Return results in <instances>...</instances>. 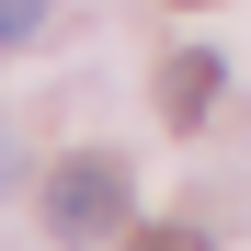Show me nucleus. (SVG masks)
Instances as JSON below:
<instances>
[{"label":"nucleus","mask_w":251,"mask_h":251,"mask_svg":"<svg viewBox=\"0 0 251 251\" xmlns=\"http://www.w3.org/2000/svg\"><path fill=\"white\" fill-rule=\"evenodd\" d=\"M205 103H217V57H172V80H160V114H172V126H205Z\"/></svg>","instance_id":"obj_2"},{"label":"nucleus","mask_w":251,"mask_h":251,"mask_svg":"<svg viewBox=\"0 0 251 251\" xmlns=\"http://www.w3.org/2000/svg\"><path fill=\"white\" fill-rule=\"evenodd\" d=\"M46 228H57V240H114V228H126V172H114V160H57Z\"/></svg>","instance_id":"obj_1"},{"label":"nucleus","mask_w":251,"mask_h":251,"mask_svg":"<svg viewBox=\"0 0 251 251\" xmlns=\"http://www.w3.org/2000/svg\"><path fill=\"white\" fill-rule=\"evenodd\" d=\"M46 12H57V0H0V46H23V34H46Z\"/></svg>","instance_id":"obj_3"},{"label":"nucleus","mask_w":251,"mask_h":251,"mask_svg":"<svg viewBox=\"0 0 251 251\" xmlns=\"http://www.w3.org/2000/svg\"><path fill=\"white\" fill-rule=\"evenodd\" d=\"M126 251H205V228H137Z\"/></svg>","instance_id":"obj_4"}]
</instances>
